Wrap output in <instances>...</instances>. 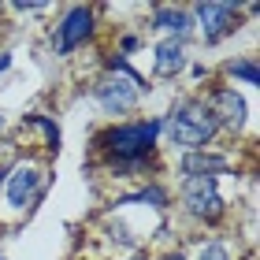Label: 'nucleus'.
Listing matches in <instances>:
<instances>
[{
  "mask_svg": "<svg viewBox=\"0 0 260 260\" xmlns=\"http://www.w3.org/2000/svg\"><path fill=\"white\" fill-rule=\"evenodd\" d=\"M8 67H11V52H0V75H4Z\"/></svg>",
  "mask_w": 260,
  "mask_h": 260,
  "instance_id": "17",
  "label": "nucleus"
},
{
  "mask_svg": "<svg viewBox=\"0 0 260 260\" xmlns=\"http://www.w3.org/2000/svg\"><path fill=\"white\" fill-rule=\"evenodd\" d=\"M193 260H238V249H234L227 238H205L197 245Z\"/></svg>",
  "mask_w": 260,
  "mask_h": 260,
  "instance_id": "14",
  "label": "nucleus"
},
{
  "mask_svg": "<svg viewBox=\"0 0 260 260\" xmlns=\"http://www.w3.org/2000/svg\"><path fill=\"white\" fill-rule=\"evenodd\" d=\"M0 260H4V253H0Z\"/></svg>",
  "mask_w": 260,
  "mask_h": 260,
  "instance_id": "23",
  "label": "nucleus"
},
{
  "mask_svg": "<svg viewBox=\"0 0 260 260\" xmlns=\"http://www.w3.org/2000/svg\"><path fill=\"white\" fill-rule=\"evenodd\" d=\"M4 11H15V15H52L56 4H34V0H15V4H4Z\"/></svg>",
  "mask_w": 260,
  "mask_h": 260,
  "instance_id": "15",
  "label": "nucleus"
},
{
  "mask_svg": "<svg viewBox=\"0 0 260 260\" xmlns=\"http://www.w3.org/2000/svg\"><path fill=\"white\" fill-rule=\"evenodd\" d=\"M4 179H8V164H0V190H4Z\"/></svg>",
  "mask_w": 260,
  "mask_h": 260,
  "instance_id": "20",
  "label": "nucleus"
},
{
  "mask_svg": "<svg viewBox=\"0 0 260 260\" xmlns=\"http://www.w3.org/2000/svg\"><path fill=\"white\" fill-rule=\"evenodd\" d=\"M49 190V156H22L15 164H8V179H4V208L11 216H26L30 208H38V201Z\"/></svg>",
  "mask_w": 260,
  "mask_h": 260,
  "instance_id": "3",
  "label": "nucleus"
},
{
  "mask_svg": "<svg viewBox=\"0 0 260 260\" xmlns=\"http://www.w3.org/2000/svg\"><path fill=\"white\" fill-rule=\"evenodd\" d=\"M179 208L186 219L201 227H216L227 216V197L219 193V179H182L179 182Z\"/></svg>",
  "mask_w": 260,
  "mask_h": 260,
  "instance_id": "6",
  "label": "nucleus"
},
{
  "mask_svg": "<svg viewBox=\"0 0 260 260\" xmlns=\"http://www.w3.org/2000/svg\"><path fill=\"white\" fill-rule=\"evenodd\" d=\"M186 63H190V56H186V45L182 41H171V38H160L156 45H152V75H156L160 82H171L179 78Z\"/></svg>",
  "mask_w": 260,
  "mask_h": 260,
  "instance_id": "11",
  "label": "nucleus"
},
{
  "mask_svg": "<svg viewBox=\"0 0 260 260\" xmlns=\"http://www.w3.org/2000/svg\"><path fill=\"white\" fill-rule=\"evenodd\" d=\"M175 171H179L182 179H219V175H231L234 171V156L216 152V149L182 152V156L175 160Z\"/></svg>",
  "mask_w": 260,
  "mask_h": 260,
  "instance_id": "10",
  "label": "nucleus"
},
{
  "mask_svg": "<svg viewBox=\"0 0 260 260\" xmlns=\"http://www.w3.org/2000/svg\"><path fill=\"white\" fill-rule=\"evenodd\" d=\"M97 8L89 4H67L60 8V15H56V26L49 30V41H52V52L56 56H75L82 45L93 41V34H97Z\"/></svg>",
  "mask_w": 260,
  "mask_h": 260,
  "instance_id": "5",
  "label": "nucleus"
},
{
  "mask_svg": "<svg viewBox=\"0 0 260 260\" xmlns=\"http://www.w3.org/2000/svg\"><path fill=\"white\" fill-rule=\"evenodd\" d=\"M193 78H208V67H201V63H193V71H190Z\"/></svg>",
  "mask_w": 260,
  "mask_h": 260,
  "instance_id": "18",
  "label": "nucleus"
},
{
  "mask_svg": "<svg viewBox=\"0 0 260 260\" xmlns=\"http://www.w3.org/2000/svg\"><path fill=\"white\" fill-rule=\"evenodd\" d=\"M227 78L231 82H242V86H260V67H256V56H238V60H227Z\"/></svg>",
  "mask_w": 260,
  "mask_h": 260,
  "instance_id": "13",
  "label": "nucleus"
},
{
  "mask_svg": "<svg viewBox=\"0 0 260 260\" xmlns=\"http://www.w3.org/2000/svg\"><path fill=\"white\" fill-rule=\"evenodd\" d=\"M145 30L160 34V38H171V41H190L193 38V19H190V8L182 4H152L149 8V22Z\"/></svg>",
  "mask_w": 260,
  "mask_h": 260,
  "instance_id": "9",
  "label": "nucleus"
},
{
  "mask_svg": "<svg viewBox=\"0 0 260 260\" xmlns=\"http://www.w3.org/2000/svg\"><path fill=\"white\" fill-rule=\"evenodd\" d=\"M164 123V134L168 145H175L179 152H201V149H212V141L219 138V123L216 115L205 108L201 97H182L175 101L168 112L160 115Z\"/></svg>",
  "mask_w": 260,
  "mask_h": 260,
  "instance_id": "2",
  "label": "nucleus"
},
{
  "mask_svg": "<svg viewBox=\"0 0 260 260\" xmlns=\"http://www.w3.org/2000/svg\"><path fill=\"white\" fill-rule=\"evenodd\" d=\"M190 19H193V34L212 49V45L227 41L231 34H238V26H242V4L201 0V4H190Z\"/></svg>",
  "mask_w": 260,
  "mask_h": 260,
  "instance_id": "7",
  "label": "nucleus"
},
{
  "mask_svg": "<svg viewBox=\"0 0 260 260\" xmlns=\"http://www.w3.org/2000/svg\"><path fill=\"white\" fill-rule=\"evenodd\" d=\"M126 260H149V256L145 253H134V256H126Z\"/></svg>",
  "mask_w": 260,
  "mask_h": 260,
  "instance_id": "21",
  "label": "nucleus"
},
{
  "mask_svg": "<svg viewBox=\"0 0 260 260\" xmlns=\"http://www.w3.org/2000/svg\"><path fill=\"white\" fill-rule=\"evenodd\" d=\"M4 126H8V119H4V112H0V130H4Z\"/></svg>",
  "mask_w": 260,
  "mask_h": 260,
  "instance_id": "22",
  "label": "nucleus"
},
{
  "mask_svg": "<svg viewBox=\"0 0 260 260\" xmlns=\"http://www.w3.org/2000/svg\"><path fill=\"white\" fill-rule=\"evenodd\" d=\"M22 126H34V130H41L45 134V156H56L60 152V141H63V134H60V126H56V119L52 115H41V112H30L26 119H22Z\"/></svg>",
  "mask_w": 260,
  "mask_h": 260,
  "instance_id": "12",
  "label": "nucleus"
},
{
  "mask_svg": "<svg viewBox=\"0 0 260 260\" xmlns=\"http://www.w3.org/2000/svg\"><path fill=\"white\" fill-rule=\"evenodd\" d=\"M156 260H190L186 253H164V256H156Z\"/></svg>",
  "mask_w": 260,
  "mask_h": 260,
  "instance_id": "19",
  "label": "nucleus"
},
{
  "mask_svg": "<svg viewBox=\"0 0 260 260\" xmlns=\"http://www.w3.org/2000/svg\"><path fill=\"white\" fill-rule=\"evenodd\" d=\"M138 49H141V38H138V34H123V38L115 41V52H119L123 60H130V56H134Z\"/></svg>",
  "mask_w": 260,
  "mask_h": 260,
  "instance_id": "16",
  "label": "nucleus"
},
{
  "mask_svg": "<svg viewBox=\"0 0 260 260\" xmlns=\"http://www.w3.org/2000/svg\"><path fill=\"white\" fill-rule=\"evenodd\" d=\"M164 123L160 115H145V119H119L108 123L104 130L93 134V149L104 156V171L115 179H134L145 175V168L152 164L160 149Z\"/></svg>",
  "mask_w": 260,
  "mask_h": 260,
  "instance_id": "1",
  "label": "nucleus"
},
{
  "mask_svg": "<svg viewBox=\"0 0 260 260\" xmlns=\"http://www.w3.org/2000/svg\"><path fill=\"white\" fill-rule=\"evenodd\" d=\"M205 108L216 115V123H219V134L227 130V134L238 138L245 126H249V104H245V97L234 86H227V82H216V86H208L205 89Z\"/></svg>",
  "mask_w": 260,
  "mask_h": 260,
  "instance_id": "8",
  "label": "nucleus"
},
{
  "mask_svg": "<svg viewBox=\"0 0 260 260\" xmlns=\"http://www.w3.org/2000/svg\"><path fill=\"white\" fill-rule=\"evenodd\" d=\"M149 93V82L141 78V71H104V75L89 86V97L93 104L104 112V115H130L141 108V101H145Z\"/></svg>",
  "mask_w": 260,
  "mask_h": 260,
  "instance_id": "4",
  "label": "nucleus"
}]
</instances>
